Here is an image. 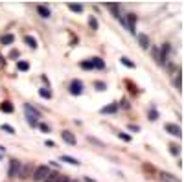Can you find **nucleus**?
I'll return each instance as SVG.
<instances>
[{
    "label": "nucleus",
    "instance_id": "f257e3e1",
    "mask_svg": "<svg viewBox=\"0 0 184 182\" xmlns=\"http://www.w3.org/2000/svg\"><path fill=\"white\" fill-rule=\"evenodd\" d=\"M24 112H26V120H28V123L29 125H37V120H39V110L35 109V107H31V105H26L24 107Z\"/></svg>",
    "mask_w": 184,
    "mask_h": 182
},
{
    "label": "nucleus",
    "instance_id": "f03ea898",
    "mask_svg": "<svg viewBox=\"0 0 184 182\" xmlns=\"http://www.w3.org/2000/svg\"><path fill=\"white\" fill-rule=\"evenodd\" d=\"M52 171H50V168H46V166H39V168H35V171H33V180L37 182H44L48 179V175H50Z\"/></svg>",
    "mask_w": 184,
    "mask_h": 182
},
{
    "label": "nucleus",
    "instance_id": "7ed1b4c3",
    "mask_svg": "<svg viewBox=\"0 0 184 182\" xmlns=\"http://www.w3.org/2000/svg\"><path fill=\"white\" fill-rule=\"evenodd\" d=\"M170 53H171V46H170L168 42H166V44H162V50L159 52V63H160V64H166V61H168Z\"/></svg>",
    "mask_w": 184,
    "mask_h": 182
},
{
    "label": "nucleus",
    "instance_id": "20e7f679",
    "mask_svg": "<svg viewBox=\"0 0 184 182\" xmlns=\"http://www.w3.org/2000/svg\"><path fill=\"white\" fill-rule=\"evenodd\" d=\"M20 168H22V164H20L18 160H11V164H9V177H11V179H17L18 173H20Z\"/></svg>",
    "mask_w": 184,
    "mask_h": 182
},
{
    "label": "nucleus",
    "instance_id": "39448f33",
    "mask_svg": "<svg viewBox=\"0 0 184 182\" xmlns=\"http://www.w3.org/2000/svg\"><path fill=\"white\" fill-rule=\"evenodd\" d=\"M70 94H72V96H79V94H83V83L77 81V79H74V81L70 83Z\"/></svg>",
    "mask_w": 184,
    "mask_h": 182
},
{
    "label": "nucleus",
    "instance_id": "423d86ee",
    "mask_svg": "<svg viewBox=\"0 0 184 182\" xmlns=\"http://www.w3.org/2000/svg\"><path fill=\"white\" fill-rule=\"evenodd\" d=\"M164 129H166L170 134H173V136H179V138L182 136V131H181V127H179V125H175V123H166V125H164Z\"/></svg>",
    "mask_w": 184,
    "mask_h": 182
},
{
    "label": "nucleus",
    "instance_id": "0eeeda50",
    "mask_svg": "<svg viewBox=\"0 0 184 182\" xmlns=\"http://www.w3.org/2000/svg\"><path fill=\"white\" fill-rule=\"evenodd\" d=\"M123 18H125V26H127V29L135 33V22H136V15H135V13H129V15H127V17H123Z\"/></svg>",
    "mask_w": 184,
    "mask_h": 182
},
{
    "label": "nucleus",
    "instance_id": "6e6552de",
    "mask_svg": "<svg viewBox=\"0 0 184 182\" xmlns=\"http://www.w3.org/2000/svg\"><path fill=\"white\" fill-rule=\"evenodd\" d=\"M159 179H160V182H181L171 173H159Z\"/></svg>",
    "mask_w": 184,
    "mask_h": 182
},
{
    "label": "nucleus",
    "instance_id": "1a4fd4ad",
    "mask_svg": "<svg viewBox=\"0 0 184 182\" xmlns=\"http://www.w3.org/2000/svg\"><path fill=\"white\" fill-rule=\"evenodd\" d=\"M61 136H63V140H65L66 144H70V145H76V142H77V140H76V136H74L70 131H63V134H61Z\"/></svg>",
    "mask_w": 184,
    "mask_h": 182
},
{
    "label": "nucleus",
    "instance_id": "9d476101",
    "mask_svg": "<svg viewBox=\"0 0 184 182\" xmlns=\"http://www.w3.org/2000/svg\"><path fill=\"white\" fill-rule=\"evenodd\" d=\"M37 11H39V15H41L42 18H48V17L52 15V13H50V7L44 6V4H39V6H37Z\"/></svg>",
    "mask_w": 184,
    "mask_h": 182
},
{
    "label": "nucleus",
    "instance_id": "9b49d317",
    "mask_svg": "<svg viewBox=\"0 0 184 182\" xmlns=\"http://www.w3.org/2000/svg\"><path fill=\"white\" fill-rule=\"evenodd\" d=\"M90 64H92V68H100V70L105 68V63H103L100 57H92V59H90Z\"/></svg>",
    "mask_w": 184,
    "mask_h": 182
},
{
    "label": "nucleus",
    "instance_id": "f8f14e48",
    "mask_svg": "<svg viewBox=\"0 0 184 182\" xmlns=\"http://www.w3.org/2000/svg\"><path fill=\"white\" fill-rule=\"evenodd\" d=\"M61 162H68V164H72V166H79V160L74 158V157H68V155H63V157H61Z\"/></svg>",
    "mask_w": 184,
    "mask_h": 182
},
{
    "label": "nucleus",
    "instance_id": "ddd939ff",
    "mask_svg": "<svg viewBox=\"0 0 184 182\" xmlns=\"http://www.w3.org/2000/svg\"><path fill=\"white\" fill-rule=\"evenodd\" d=\"M138 41H140V46H142V48H149V37H147V35L140 33V35H138Z\"/></svg>",
    "mask_w": 184,
    "mask_h": 182
},
{
    "label": "nucleus",
    "instance_id": "4468645a",
    "mask_svg": "<svg viewBox=\"0 0 184 182\" xmlns=\"http://www.w3.org/2000/svg\"><path fill=\"white\" fill-rule=\"evenodd\" d=\"M107 7H109L112 13H114V17H118V18L122 17V13H120V6H118V4H109Z\"/></svg>",
    "mask_w": 184,
    "mask_h": 182
},
{
    "label": "nucleus",
    "instance_id": "2eb2a0df",
    "mask_svg": "<svg viewBox=\"0 0 184 182\" xmlns=\"http://www.w3.org/2000/svg\"><path fill=\"white\" fill-rule=\"evenodd\" d=\"M24 42H26L29 48H37V39H33V37H29V35L24 37Z\"/></svg>",
    "mask_w": 184,
    "mask_h": 182
},
{
    "label": "nucleus",
    "instance_id": "dca6fc26",
    "mask_svg": "<svg viewBox=\"0 0 184 182\" xmlns=\"http://www.w3.org/2000/svg\"><path fill=\"white\" fill-rule=\"evenodd\" d=\"M0 110L2 112H13V105L9 101H4V103H0Z\"/></svg>",
    "mask_w": 184,
    "mask_h": 182
},
{
    "label": "nucleus",
    "instance_id": "f3484780",
    "mask_svg": "<svg viewBox=\"0 0 184 182\" xmlns=\"http://www.w3.org/2000/svg\"><path fill=\"white\" fill-rule=\"evenodd\" d=\"M28 175H29V166H22L18 177H20V179H28Z\"/></svg>",
    "mask_w": 184,
    "mask_h": 182
},
{
    "label": "nucleus",
    "instance_id": "a211bd4d",
    "mask_svg": "<svg viewBox=\"0 0 184 182\" xmlns=\"http://www.w3.org/2000/svg\"><path fill=\"white\" fill-rule=\"evenodd\" d=\"M68 7H70L74 13H81V11H83V6H81V4H68Z\"/></svg>",
    "mask_w": 184,
    "mask_h": 182
},
{
    "label": "nucleus",
    "instance_id": "6ab92c4d",
    "mask_svg": "<svg viewBox=\"0 0 184 182\" xmlns=\"http://www.w3.org/2000/svg\"><path fill=\"white\" fill-rule=\"evenodd\" d=\"M39 94H41L42 98H46V99H50V98H52V90H50V88H41V90H39Z\"/></svg>",
    "mask_w": 184,
    "mask_h": 182
},
{
    "label": "nucleus",
    "instance_id": "aec40b11",
    "mask_svg": "<svg viewBox=\"0 0 184 182\" xmlns=\"http://www.w3.org/2000/svg\"><path fill=\"white\" fill-rule=\"evenodd\" d=\"M116 109H118L116 105H109V107H103L101 112H103V114H109V112H116Z\"/></svg>",
    "mask_w": 184,
    "mask_h": 182
},
{
    "label": "nucleus",
    "instance_id": "412c9836",
    "mask_svg": "<svg viewBox=\"0 0 184 182\" xmlns=\"http://www.w3.org/2000/svg\"><path fill=\"white\" fill-rule=\"evenodd\" d=\"M175 87H177V90H182V74L177 76V79H175Z\"/></svg>",
    "mask_w": 184,
    "mask_h": 182
},
{
    "label": "nucleus",
    "instance_id": "4be33fe9",
    "mask_svg": "<svg viewBox=\"0 0 184 182\" xmlns=\"http://www.w3.org/2000/svg\"><path fill=\"white\" fill-rule=\"evenodd\" d=\"M13 39H15L13 35H4V37H2V44H11Z\"/></svg>",
    "mask_w": 184,
    "mask_h": 182
},
{
    "label": "nucleus",
    "instance_id": "5701e85b",
    "mask_svg": "<svg viewBox=\"0 0 184 182\" xmlns=\"http://www.w3.org/2000/svg\"><path fill=\"white\" fill-rule=\"evenodd\" d=\"M57 179H59V175H57V173H50V175H48V179H46L44 182H57Z\"/></svg>",
    "mask_w": 184,
    "mask_h": 182
},
{
    "label": "nucleus",
    "instance_id": "b1692460",
    "mask_svg": "<svg viewBox=\"0 0 184 182\" xmlns=\"http://www.w3.org/2000/svg\"><path fill=\"white\" fill-rule=\"evenodd\" d=\"M88 24H90V28H92V29H98V20H96L94 17H90V20H88Z\"/></svg>",
    "mask_w": 184,
    "mask_h": 182
},
{
    "label": "nucleus",
    "instance_id": "393cba45",
    "mask_svg": "<svg viewBox=\"0 0 184 182\" xmlns=\"http://www.w3.org/2000/svg\"><path fill=\"white\" fill-rule=\"evenodd\" d=\"M122 64H125V66H129V68H135V64H133L127 57H122Z\"/></svg>",
    "mask_w": 184,
    "mask_h": 182
},
{
    "label": "nucleus",
    "instance_id": "a878e982",
    "mask_svg": "<svg viewBox=\"0 0 184 182\" xmlns=\"http://www.w3.org/2000/svg\"><path fill=\"white\" fill-rule=\"evenodd\" d=\"M17 66H18V70H28V68H29V64H28L26 61H20Z\"/></svg>",
    "mask_w": 184,
    "mask_h": 182
},
{
    "label": "nucleus",
    "instance_id": "bb28decb",
    "mask_svg": "<svg viewBox=\"0 0 184 182\" xmlns=\"http://www.w3.org/2000/svg\"><path fill=\"white\" fill-rule=\"evenodd\" d=\"M2 131H6V133H9V134H13V133H15V129H13L11 125H6V123L2 125Z\"/></svg>",
    "mask_w": 184,
    "mask_h": 182
},
{
    "label": "nucleus",
    "instance_id": "cd10ccee",
    "mask_svg": "<svg viewBox=\"0 0 184 182\" xmlns=\"http://www.w3.org/2000/svg\"><path fill=\"white\" fill-rule=\"evenodd\" d=\"M81 68H85V70H92V64H90V61H83V63H81Z\"/></svg>",
    "mask_w": 184,
    "mask_h": 182
},
{
    "label": "nucleus",
    "instance_id": "c85d7f7f",
    "mask_svg": "<svg viewBox=\"0 0 184 182\" xmlns=\"http://www.w3.org/2000/svg\"><path fill=\"white\" fill-rule=\"evenodd\" d=\"M170 151H171L173 155H179V145H175V144H171V145H170Z\"/></svg>",
    "mask_w": 184,
    "mask_h": 182
},
{
    "label": "nucleus",
    "instance_id": "c756f323",
    "mask_svg": "<svg viewBox=\"0 0 184 182\" xmlns=\"http://www.w3.org/2000/svg\"><path fill=\"white\" fill-rule=\"evenodd\" d=\"M57 182H76V180H72L70 177H61V175H59V179H57Z\"/></svg>",
    "mask_w": 184,
    "mask_h": 182
},
{
    "label": "nucleus",
    "instance_id": "7c9ffc66",
    "mask_svg": "<svg viewBox=\"0 0 184 182\" xmlns=\"http://www.w3.org/2000/svg\"><path fill=\"white\" fill-rule=\"evenodd\" d=\"M149 120H159V112H157V110H151V112H149Z\"/></svg>",
    "mask_w": 184,
    "mask_h": 182
},
{
    "label": "nucleus",
    "instance_id": "2f4dec72",
    "mask_svg": "<svg viewBox=\"0 0 184 182\" xmlns=\"http://www.w3.org/2000/svg\"><path fill=\"white\" fill-rule=\"evenodd\" d=\"M39 129H41V131H44V133H48V131H50L46 123H39Z\"/></svg>",
    "mask_w": 184,
    "mask_h": 182
},
{
    "label": "nucleus",
    "instance_id": "473e14b6",
    "mask_svg": "<svg viewBox=\"0 0 184 182\" xmlns=\"http://www.w3.org/2000/svg\"><path fill=\"white\" fill-rule=\"evenodd\" d=\"M96 87H98V90H105V85H103L101 81H98V83H96Z\"/></svg>",
    "mask_w": 184,
    "mask_h": 182
},
{
    "label": "nucleus",
    "instance_id": "72a5a7b5",
    "mask_svg": "<svg viewBox=\"0 0 184 182\" xmlns=\"http://www.w3.org/2000/svg\"><path fill=\"white\" fill-rule=\"evenodd\" d=\"M118 136H120V138H122V140H125V142H129V140H131V138H129V136H127V134H123V133H120V134H118Z\"/></svg>",
    "mask_w": 184,
    "mask_h": 182
}]
</instances>
